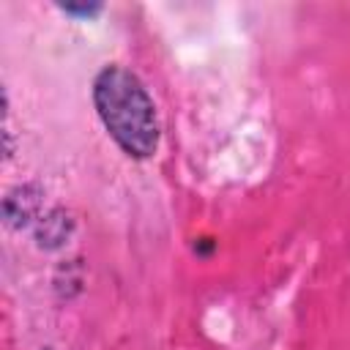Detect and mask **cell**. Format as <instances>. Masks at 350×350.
<instances>
[{"mask_svg":"<svg viewBox=\"0 0 350 350\" xmlns=\"http://www.w3.org/2000/svg\"><path fill=\"white\" fill-rule=\"evenodd\" d=\"M63 11H68V14H79V16H93V14H98L101 11V5H71V3H66L63 5Z\"/></svg>","mask_w":350,"mask_h":350,"instance_id":"277c9868","label":"cell"},{"mask_svg":"<svg viewBox=\"0 0 350 350\" xmlns=\"http://www.w3.org/2000/svg\"><path fill=\"white\" fill-rule=\"evenodd\" d=\"M93 104L104 129L120 145L123 153L134 159H148L156 153L159 148L156 107L142 79L134 71L123 66L101 68L93 82Z\"/></svg>","mask_w":350,"mask_h":350,"instance_id":"6da1fadb","label":"cell"},{"mask_svg":"<svg viewBox=\"0 0 350 350\" xmlns=\"http://www.w3.org/2000/svg\"><path fill=\"white\" fill-rule=\"evenodd\" d=\"M68 230H71L68 216H66L63 211H52L46 219H41V221H38V232H36V238H38V243H41V246L52 249V246H60V243L66 241Z\"/></svg>","mask_w":350,"mask_h":350,"instance_id":"3957f363","label":"cell"},{"mask_svg":"<svg viewBox=\"0 0 350 350\" xmlns=\"http://www.w3.org/2000/svg\"><path fill=\"white\" fill-rule=\"evenodd\" d=\"M3 211H5V221H8V224H14V227L27 224V221L36 216V211H38L36 189H33V186H19V189L8 191Z\"/></svg>","mask_w":350,"mask_h":350,"instance_id":"7a4b0ae2","label":"cell"}]
</instances>
